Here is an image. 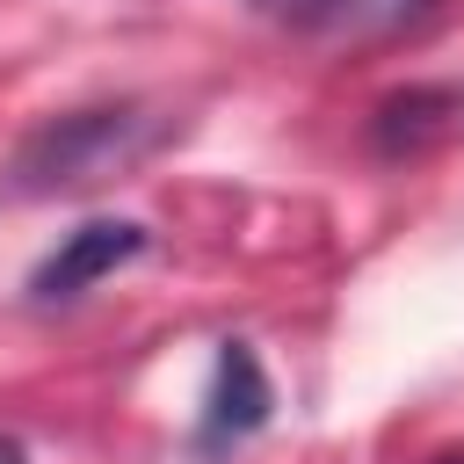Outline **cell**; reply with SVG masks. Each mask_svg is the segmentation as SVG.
<instances>
[{
    "label": "cell",
    "instance_id": "obj_1",
    "mask_svg": "<svg viewBox=\"0 0 464 464\" xmlns=\"http://www.w3.org/2000/svg\"><path fill=\"white\" fill-rule=\"evenodd\" d=\"M160 138V123L145 109H72V116H51L44 130H29L0 174L7 196H58V188H87V181H109L123 174L130 160H145Z\"/></svg>",
    "mask_w": 464,
    "mask_h": 464
},
{
    "label": "cell",
    "instance_id": "obj_2",
    "mask_svg": "<svg viewBox=\"0 0 464 464\" xmlns=\"http://www.w3.org/2000/svg\"><path fill=\"white\" fill-rule=\"evenodd\" d=\"M138 254H145V225H130V218H87L80 232H65V239L36 261L29 290H36V297H80L87 283L116 276V268L138 261Z\"/></svg>",
    "mask_w": 464,
    "mask_h": 464
},
{
    "label": "cell",
    "instance_id": "obj_3",
    "mask_svg": "<svg viewBox=\"0 0 464 464\" xmlns=\"http://www.w3.org/2000/svg\"><path fill=\"white\" fill-rule=\"evenodd\" d=\"M268 377L254 362L246 341H225L218 348V370H210V399H203V450H232L246 442L261 420H268Z\"/></svg>",
    "mask_w": 464,
    "mask_h": 464
},
{
    "label": "cell",
    "instance_id": "obj_4",
    "mask_svg": "<svg viewBox=\"0 0 464 464\" xmlns=\"http://www.w3.org/2000/svg\"><path fill=\"white\" fill-rule=\"evenodd\" d=\"M435 7H442V0H319L312 22H326V29L348 36V44H370V36H399V29L428 22Z\"/></svg>",
    "mask_w": 464,
    "mask_h": 464
},
{
    "label": "cell",
    "instance_id": "obj_5",
    "mask_svg": "<svg viewBox=\"0 0 464 464\" xmlns=\"http://www.w3.org/2000/svg\"><path fill=\"white\" fill-rule=\"evenodd\" d=\"M261 14H297V22H312L319 14V0H254Z\"/></svg>",
    "mask_w": 464,
    "mask_h": 464
},
{
    "label": "cell",
    "instance_id": "obj_6",
    "mask_svg": "<svg viewBox=\"0 0 464 464\" xmlns=\"http://www.w3.org/2000/svg\"><path fill=\"white\" fill-rule=\"evenodd\" d=\"M0 464H29V450H22L14 435H0Z\"/></svg>",
    "mask_w": 464,
    "mask_h": 464
},
{
    "label": "cell",
    "instance_id": "obj_7",
    "mask_svg": "<svg viewBox=\"0 0 464 464\" xmlns=\"http://www.w3.org/2000/svg\"><path fill=\"white\" fill-rule=\"evenodd\" d=\"M435 464H464V450H450V457H435Z\"/></svg>",
    "mask_w": 464,
    "mask_h": 464
}]
</instances>
